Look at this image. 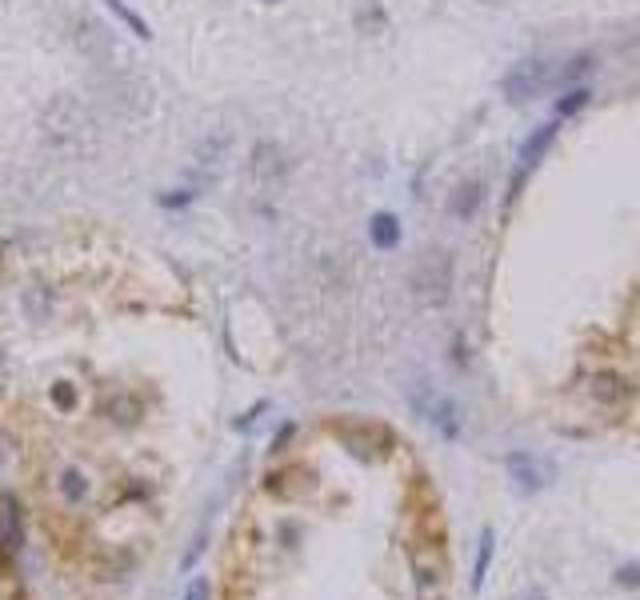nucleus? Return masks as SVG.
Returning a JSON list of instances; mask_svg holds the SVG:
<instances>
[{"instance_id":"nucleus-1","label":"nucleus","mask_w":640,"mask_h":600,"mask_svg":"<svg viewBox=\"0 0 640 600\" xmlns=\"http://www.w3.org/2000/svg\"><path fill=\"white\" fill-rule=\"evenodd\" d=\"M40 132H44L48 148L56 156H68V160H88L100 148L96 112L80 96H72V92H56L40 108Z\"/></svg>"},{"instance_id":"nucleus-2","label":"nucleus","mask_w":640,"mask_h":600,"mask_svg":"<svg viewBox=\"0 0 640 600\" xmlns=\"http://www.w3.org/2000/svg\"><path fill=\"white\" fill-rule=\"evenodd\" d=\"M452 280H456V260H452V252L432 248V252H424V256L412 264V272H408V292H412L416 308L432 312V308H444V304H448Z\"/></svg>"},{"instance_id":"nucleus-3","label":"nucleus","mask_w":640,"mask_h":600,"mask_svg":"<svg viewBox=\"0 0 640 600\" xmlns=\"http://www.w3.org/2000/svg\"><path fill=\"white\" fill-rule=\"evenodd\" d=\"M72 40H76L80 56H84L88 64H96L100 72L128 68V48L116 40V32H112L104 20H96V16H88V12H80V16L72 20Z\"/></svg>"},{"instance_id":"nucleus-4","label":"nucleus","mask_w":640,"mask_h":600,"mask_svg":"<svg viewBox=\"0 0 640 600\" xmlns=\"http://www.w3.org/2000/svg\"><path fill=\"white\" fill-rule=\"evenodd\" d=\"M404 400H408V408H412L428 428H436L444 440H456V436H460V408H456V400L444 396V392H440L436 384H428L424 376L404 380Z\"/></svg>"},{"instance_id":"nucleus-5","label":"nucleus","mask_w":640,"mask_h":600,"mask_svg":"<svg viewBox=\"0 0 640 600\" xmlns=\"http://www.w3.org/2000/svg\"><path fill=\"white\" fill-rule=\"evenodd\" d=\"M96 92L104 100V108H112L116 116L132 120V116H148L152 108V88L144 76H136L132 68H116V72H104L96 80Z\"/></svg>"},{"instance_id":"nucleus-6","label":"nucleus","mask_w":640,"mask_h":600,"mask_svg":"<svg viewBox=\"0 0 640 600\" xmlns=\"http://www.w3.org/2000/svg\"><path fill=\"white\" fill-rule=\"evenodd\" d=\"M288 172H292V160L288 152L276 144V140H260L252 144V156H248V180L260 196H280L284 184H288Z\"/></svg>"},{"instance_id":"nucleus-7","label":"nucleus","mask_w":640,"mask_h":600,"mask_svg":"<svg viewBox=\"0 0 640 600\" xmlns=\"http://www.w3.org/2000/svg\"><path fill=\"white\" fill-rule=\"evenodd\" d=\"M548 88H556V72H552V64L540 60V56L512 64V68L504 72V80H500V92H504L508 104H528V100L544 96Z\"/></svg>"},{"instance_id":"nucleus-8","label":"nucleus","mask_w":640,"mask_h":600,"mask_svg":"<svg viewBox=\"0 0 640 600\" xmlns=\"http://www.w3.org/2000/svg\"><path fill=\"white\" fill-rule=\"evenodd\" d=\"M336 436L360 460H376V456H384L392 448V432L384 424H376V420H344V424H336Z\"/></svg>"},{"instance_id":"nucleus-9","label":"nucleus","mask_w":640,"mask_h":600,"mask_svg":"<svg viewBox=\"0 0 640 600\" xmlns=\"http://www.w3.org/2000/svg\"><path fill=\"white\" fill-rule=\"evenodd\" d=\"M504 472H508L512 488H516L520 496H536V492H544V488H548V480H552V468H548L540 456L524 452V448L504 452Z\"/></svg>"},{"instance_id":"nucleus-10","label":"nucleus","mask_w":640,"mask_h":600,"mask_svg":"<svg viewBox=\"0 0 640 600\" xmlns=\"http://www.w3.org/2000/svg\"><path fill=\"white\" fill-rule=\"evenodd\" d=\"M556 132H560V124L556 120H544V124H536L532 128V136L520 144V164H516V176H512V196L520 192V184H524V176L548 156V148L556 144Z\"/></svg>"},{"instance_id":"nucleus-11","label":"nucleus","mask_w":640,"mask_h":600,"mask_svg":"<svg viewBox=\"0 0 640 600\" xmlns=\"http://www.w3.org/2000/svg\"><path fill=\"white\" fill-rule=\"evenodd\" d=\"M228 152H232V136L228 132H208L200 144H196V172H200V188H208L216 176H220V168H224V160H228Z\"/></svg>"},{"instance_id":"nucleus-12","label":"nucleus","mask_w":640,"mask_h":600,"mask_svg":"<svg viewBox=\"0 0 640 600\" xmlns=\"http://www.w3.org/2000/svg\"><path fill=\"white\" fill-rule=\"evenodd\" d=\"M588 396L600 408H620V404L632 400V380L620 376V372H612V368H600V372L588 376Z\"/></svg>"},{"instance_id":"nucleus-13","label":"nucleus","mask_w":640,"mask_h":600,"mask_svg":"<svg viewBox=\"0 0 640 600\" xmlns=\"http://www.w3.org/2000/svg\"><path fill=\"white\" fill-rule=\"evenodd\" d=\"M480 204H484V180L468 176V180H460V184L452 188V196H448V216L460 220V224H468V220L480 212Z\"/></svg>"},{"instance_id":"nucleus-14","label":"nucleus","mask_w":640,"mask_h":600,"mask_svg":"<svg viewBox=\"0 0 640 600\" xmlns=\"http://www.w3.org/2000/svg\"><path fill=\"white\" fill-rule=\"evenodd\" d=\"M368 240H372V248L392 252V248L400 244V220H396L392 212H376V216L368 220Z\"/></svg>"},{"instance_id":"nucleus-15","label":"nucleus","mask_w":640,"mask_h":600,"mask_svg":"<svg viewBox=\"0 0 640 600\" xmlns=\"http://www.w3.org/2000/svg\"><path fill=\"white\" fill-rule=\"evenodd\" d=\"M492 556H496V532H492V528H480V536H476V560H472V592L484 588L488 568H492Z\"/></svg>"},{"instance_id":"nucleus-16","label":"nucleus","mask_w":640,"mask_h":600,"mask_svg":"<svg viewBox=\"0 0 640 600\" xmlns=\"http://www.w3.org/2000/svg\"><path fill=\"white\" fill-rule=\"evenodd\" d=\"M592 68H596V52H576V56H568V60L560 64V72H556V88H572V84H580Z\"/></svg>"},{"instance_id":"nucleus-17","label":"nucleus","mask_w":640,"mask_h":600,"mask_svg":"<svg viewBox=\"0 0 640 600\" xmlns=\"http://www.w3.org/2000/svg\"><path fill=\"white\" fill-rule=\"evenodd\" d=\"M104 8H108V12H112V16H116V20L128 28V32H136L140 40H152V28H148V20H144L136 8H128L124 0H104Z\"/></svg>"},{"instance_id":"nucleus-18","label":"nucleus","mask_w":640,"mask_h":600,"mask_svg":"<svg viewBox=\"0 0 640 600\" xmlns=\"http://www.w3.org/2000/svg\"><path fill=\"white\" fill-rule=\"evenodd\" d=\"M588 88L584 84H572V88H564V96L556 100V116H572V112H580L584 104H588Z\"/></svg>"},{"instance_id":"nucleus-19","label":"nucleus","mask_w":640,"mask_h":600,"mask_svg":"<svg viewBox=\"0 0 640 600\" xmlns=\"http://www.w3.org/2000/svg\"><path fill=\"white\" fill-rule=\"evenodd\" d=\"M356 24H360V32H380V28L388 24V16H384V8H380L376 0H368V4L356 12Z\"/></svg>"},{"instance_id":"nucleus-20","label":"nucleus","mask_w":640,"mask_h":600,"mask_svg":"<svg viewBox=\"0 0 640 600\" xmlns=\"http://www.w3.org/2000/svg\"><path fill=\"white\" fill-rule=\"evenodd\" d=\"M612 584L616 588H628V592H640V564H620L612 572Z\"/></svg>"},{"instance_id":"nucleus-21","label":"nucleus","mask_w":640,"mask_h":600,"mask_svg":"<svg viewBox=\"0 0 640 600\" xmlns=\"http://www.w3.org/2000/svg\"><path fill=\"white\" fill-rule=\"evenodd\" d=\"M200 196V188H176L172 196H160V204H168V208H184V204H192Z\"/></svg>"},{"instance_id":"nucleus-22","label":"nucleus","mask_w":640,"mask_h":600,"mask_svg":"<svg viewBox=\"0 0 640 600\" xmlns=\"http://www.w3.org/2000/svg\"><path fill=\"white\" fill-rule=\"evenodd\" d=\"M512 600H552V596L544 592V584H524V588L512 592Z\"/></svg>"},{"instance_id":"nucleus-23","label":"nucleus","mask_w":640,"mask_h":600,"mask_svg":"<svg viewBox=\"0 0 640 600\" xmlns=\"http://www.w3.org/2000/svg\"><path fill=\"white\" fill-rule=\"evenodd\" d=\"M64 496H84V480H80V472H64Z\"/></svg>"},{"instance_id":"nucleus-24","label":"nucleus","mask_w":640,"mask_h":600,"mask_svg":"<svg viewBox=\"0 0 640 600\" xmlns=\"http://www.w3.org/2000/svg\"><path fill=\"white\" fill-rule=\"evenodd\" d=\"M204 596H208V584H204V580H192L188 592H184V600H204Z\"/></svg>"},{"instance_id":"nucleus-25","label":"nucleus","mask_w":640,"mask_h":600,"mask_svg":"<svg viewBox=\"0 0 640 600\" xmlns=\"http://www.w3.org/2000/svg\"><path fill=\"white\" fill-rule=\"evenodd\" d=\"M452 360H456V368H464V340L460 336L452 340Z\"/></svg>"},{"instance_id":"nucleus-26","label":"nucleus","mask_w":640,"mask_h":600,"mask_svg":"<svg viewBox=\"0 0 640 600\" xmlns=\"http://www.w3.org/2000/svg\"><path fill=\"white\" fill-rule=\"evenodd\" d=\"M484 4H504V0H484Z\"/></svg>"},{"instance_id":"nucleus-27","label":"nucleus","mask_w":640,"mask_h":600,"mask_svg":"<svg viewBox=\"0 0 640 600\" xmlns=\"http://www.w3.org/2000/svg\"><path fill=\"white\" fill-rule=\"evenodd\" d=\"M264 4H280V0H264Z\"/></svg>"}]
</instances>
